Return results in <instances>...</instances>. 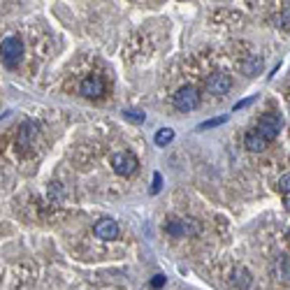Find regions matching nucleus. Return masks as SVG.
Instances as JSON below:
<instances>
[{
	"label": "nucleus",
	"mask_w": 290,
	"mask_h": 290,
	"mask_svg": "<svg viewBox=\"0 0 290 290\" xmlns=\"http://www.w3.org/2000/svg\"><path fill=\"white\" fill-rule=\"evenodd\" d=\"M228 121V116H218V119H209L205 121V123H200L198 125V130H209V128H216V125H223Z\"/></svg>",
	"instance_id": "13"
},
{
	"label": "nucleus",
	"mask_w": 290,
	"mask_h": 290,
	"mask_svg": "<svg viewBox=\"0 0 290 290\" xmlns=\"http://www.w3.org/2000/svg\"><path fill=\"white\" fill-rule=\"evenodd\" d=\"M35 132H37V125H35V123H26V125H23V130L19 132L17 147L19 149H26V147H28V139L35 135Z\"/></svg>",
	"instance_id": "10"
},
{
	"label": "nucleus",
	"mask_w": 290,
	"mask_h": 290,
	"mask_svg": "<svg viewBox=\"0 0 290 290\" xmlns=\"http://www.w3.org/2000/svg\"><path fill=\"white\" fill-rule=\"evenodd\" d=\"M234 283L241 285V288H246V285L251 283L249 272H246V269H234Z\"/></svg>",
	"instance_id": "14"
},
{
	"label": "nucleus",
	"mask_w": 290,
	"mask_h": 290,
	"mask_svg": "<svg viewBox=\"0 0 290 290\" xmlns=\"http://www.w3.org/2000/svg\"><path fill=\"white\" fill-rule=\"evenodd\" d=\"M260 68H262V61H260V56H251L249 61H244L241 63V70H244L249 77H256L258 72H260Z\"/></svg>",
	"instance_id": "11"
},
{
	"label": "nucleus",
	"mask_w": 290,
	"mask_h": 290,
	"mask_svg": "<svg viewBox=\"0 0 290 290\" xmlns=\"http://www.w3.org/2000/svg\"><path fill=\"white\" fill-rule=\"evenodd\" d=\"M283 205H285V209L290 211V193H285V198H283Z\"/></svg>",
	"instance_id": "21"
},
{
	"label": "nucleus",
	"mask_w": 290,
	"mask_h": 290,
	"mask_svg": "<svg viewBox=\"0 0 290 290\" xmlns=\"http://www.w3.org/2000/svg\"><path fill=\"white\" fill-rule=\"evenodd\" d=\"M258 132H260V137L267 144L274 142V139L279 137V132H281V119L276 114H265L260 119V123H258Z\"/></svg>",
	"instance_id": "5"
},
{
	"label": "nucleus",
	"mask_w": 290,
	"mask_h": 290,
	"mask_svg": "<svg viewBox=\"0 0 290 290\" xmlns=\"http://www.w3.org/2000/svg\"><path fill=\"white\" fill-rule=\"evenodd\" d=\"M281 26V28H285V30H290V12H285V14H281V19L276 21Z\"/></svg>",
	"instance_id": "18"
},
{
	"label": "nucleus",
	"mask_w": 290,
	"mask_h": 290,
	"mask_svg": "<svg viewBox=\"0 0 290 290\" xmlns=\"http://www.w3.org/2000/svg\"><path fill=\"white\" fill-rule=\"evenodd\" d=\"M125 119L132 121V123H142V121H144V112H139V109H128V112H125Z\"/></svg>",
	"instance_id": "15"
},
{
	"label": "nucleus",
	"mask_w": 290,
	"mask_h": 290,
	"mask_svg": "<svg viewBox=\"0 0 290 290\" xmlns=\"http://www.w3.org/2000/svg\"><path fill=\"white\" fill-rule=\"evenodd\" d=\"M151 285H154V288H163V285H165V276H163V274H156Z\"/></svg>",
	"instance_id": "19"
},
{
	"label": "nucleus",
	"mask_w": 290,
	"mask_h": 290,
	"mask_svg": "<svg viewBox=\"0 0 290 290\" xmlns=\"http://www.w3.org/2000/svg\"><path fill=\"white\" fill-rule=\"evenodd\" d=\"M279 190H283V193H290V172L279 179Z\"/></svg>",
	"instance_id": "16"
},
{
	"label": "nucleus",
	"mask_w": 290,
	"mask_h": 290,
	"mask_svg": "<svg viewBox=\"0 0 290 290\" xmlns=\"http://www.w3.org/2000/svg\"><path fill=\"white\" fill-rule=\"evenodd\" d=\"M0 56H3L7 68H17L21 56H23V42L19 40V37H14V35L5 37L3 44H0Z\"/></svg>",
	"instance_id": "1"
},
{
	"label": "nucleus",
	"mask_w": 290,
	"mask_h": 290,
	"mask_svg": "<svg viewBox=\"0 0 290 290\" xmlns=\"http://www.w3.org/2000/svg\"><path fill=\"white\" fill-rule=\"evenodd\" d=\"M253 103V98H246V100H241V103H237L234 105V112H239V109H244V107H249V105Z\"/></svg>",
	"instance_id": "20"
},
{
	"label": "nucleus",
	"mask_w": 290,
	"mask_h": 290,
	"mask_svg": "<svg viewBox=\"0 0 290 290\" xmlns=\"http://www.w3.org/2000/svg\"><path fill=\"white\" fill-rule=\"evenodd\" d=\"M165 230L172 237H193L200 232V225L193 218H172V221H167Z\"/></svg>",
	"instance_id": "4"
},
{
	"label": "nucleus",
	"mask_w": 290,
	"mask_h": 290,
	"mask_svg": "<svg viewBox=\"0 0 290 290\" xmlns=\"http://www.w3.org/2000/svg\"><path fill=\"white\" fill-rule=\"evenodd\" d=\"M207 91L214 93V95H225V93L232 88V79H230V74L225 72H214L207 77Z\"/></svg>",
	"instance_id": "6"
},
{
	"label": "nucleus",
	"mask_w": 290,
	"mask_h": 290,
	"mask_svg": "<svg viewBox=\"0 0 290 290\" xmlns=\"http://www.w3.org/2000/svg\"><path fill=\"white\" fill-rule=\"evenodd\" d=\"M160 188H163V179H160V174H158V172H156V174H154V188H151V193H160Z\"/></svg>",
	"instance_id": "17"
},
{
	"label": "nucleus",
	"mask_w": 290,
	"mask_h": 290,
	"mask_svg": "<svg viewBox=\"0 0 290 290\" xmlns=\"http://www.w3.org/2000/svg\"><path fill=\"white\" fill-rule=\"evenodd\" d=\"M172 139H174V130H172V128H163V130L156 132V144H158V147H167Z\"/></svg>",
	"instance_id": "12"
},
{
	"label": "nucleus",
	"mask_w": 290,
	"mask_h": 290,
	"mask_svg": "<svg viewBox=\"0 0 290 290\" xmlns=\"http://www.w3.org/2000/svg\"><path fill=\"white\" fill-rule=\"evenodd\" d=\"M79 93L86 98H100L105 93V81L98 77V74H93V77H86L84 81H81L79 86Z\"/></svg>",
	"instance_id": "8"
},
{
	"label": "nucleus",
	"mask_w": 290,
	"mask_h": 290,
	"mask_svg": "<svg viewBox=\"0 0 290 290\" xmlns=\"http://www.w3.org/2000/svg\"><path fill=\"white\" fill-rule=\"evenodd\" d=\"M244 144H246V149H249V151H253V154H260V151H265V147H267V142L262 139L260 132H258V130L246 132Z\"/></svg>",
	"instance_id": "9"
},
{
	"label": "nucleus",
	"mask_w": 290,
	"mask_h": 290,
	"mask_svg": "<svg viewBox=\"0 0 290 290\" xmlns=\"http://www.w3.org/2000/svg\"><path fill=\"white\" fill-rule=\"evenodd\" d=\"M93 234L103 241H112V239L119 237V223L112 221V218H103L93 225Z\"/></svg>",
	"instance_id": "7"
},
{
	"label": "nucleus",
	"mask_w": 290,
	"mask_h": 290,
	"mask_svg": "<svg viewBox=\"0 0 290 290\" xmlns=\"http://www.w3.org/2000/svg\"><path fill=\"white\" fill-rule=\"evenodd\" d=\"M112 167H114L116 174L130 176L137 172L139 163H137V158L132 154H128V151H116V154H112Z\"/></svg>",
	"instance_id": "3"
},
{
	"label": "nucleus",
	"mask_w": 290,
	"mask_h": 290,
	"mask_svg": "<svg viewBox=\"0 0 290 290\" xmlns=\"http://www.w3.org/2000/svg\"><path fill=\"white\" fill-rule=\"evenodd\" d=\"M200 105V93L193 86H181L179 91L174 93V107L179 112H193Z\"/></svg>",
	"instance_id": "2"
}]
</instances>
